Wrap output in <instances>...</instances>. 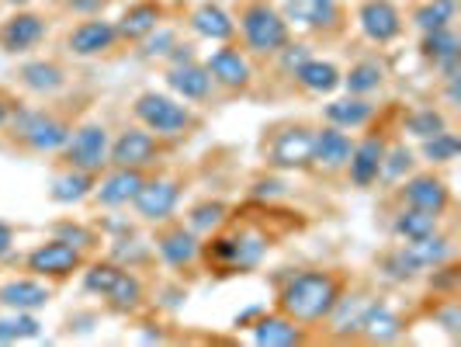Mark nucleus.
<instances>
[{
	"label": "nucleus",
	"instance_id": "obj_24",
	"mask_svg": "<svg viewBox=\"0 0 461 347\" xmlns=\"http://www.w3.org/2000/svg\"><path fill=\"white\" fill-rule=\"evenodd\" d=\"M247 330L254 333V344L260 347H299L312 341V330L309 326L295 324L292 316H285L277 309L275 313H260Z\"/></svg>",
	"mask_w": 461,
	"mask_h": 347
},
{
	"label": "nucleus",
	"instance_id": "obj_48",
	"mask_svg": "<svg viewBox=\"0 0 461 347\" xmlns=\"http://www.w3.org/2000/svg\"><path fill=\"white\" fill-rule=\"evenodd\" d=\"M56 236H59V240H69L73 247H80V251H87V254H91L94 243H97V233L87 230V226H77V223H59V226H56Z\"/></svg>",
	"mask_w": 461,
	"mask_h": 347
},
{
	"label": "nucleus",
	"instance_id": "obj_7",
	"mask_svg": "<svg viewBox=\"0 0 461 347\" xmlns=\"http://www.w3.org/2000/svg\"><path fill=\"white\" fill-rule=\"evenodd\" d=\"M232 18H236V35L243 39V49L257 59H271L292 39V28L285 22L281 7H275L271 0H240Z\"/></svg>",
	"mask_w": 461,
	"mask_h": 347
},
{
	"label": "nucleus",
	"instance_id": "obj_30",
	"mask_svg": "<svg viewBox=\"0 0 461 347\" xmlns=\"http://www.w3.org/2000/svg\"><path fill=\"white\" fill-rule=\"evenodd\" d=\"M18 84L35 97H56L69 87V73L56 59H28L18 67Z\"/></svg>",
	"mask_w": 461,
	"mask_h": 347
},
{
	"label": "nucleus",
	"instance_id": "obj_45",
	"mask_svg": "<svg viewBox=\"0 0 461 347\" xmlns=\"http://www.w3.org/2000/svg\"><path fill=\"white\" fill-rule=\"evenodd\" d=\"M139 46H142V56H146V59H167V52L177 46V32L160 24V28H153Z\"/></svg>",
	"mask_w": 461,
	"mask_h": 347
},
{
	"label": "nucleus",
	"instance_id": "obj_1",
	"mask_svg": "<svg viewBox=\"0 0 461 347\" xmlns=\"http://www.w3.org/2000/svg\"><path fill=\"white\" fill-rule=\"evenodd\" d=\"M347 278L333 268H295L275 285V309L292 316L295 324L320 330L330 309L344 296Z\"/></svg>",
	"mask_w": 461,
	"mask_h": 347
},
{
	"label": "nucleus",
	"instance_id": "obj_4",
	"mask_svg": "<svg viewBox=\"0 0 461 347\" xmlns=\"http://www.w3.org/2000/svg\"><path fill=\"white\" fill-rule=\"evenodd\" d=\"M80 285H84L87 296H97V299L104 302V309L115 313V316H136V313L146 309V285H142V278L132 268L112 260V257L87 260L84 271H80Z\"/></svg>",
	"mask_w": 461,
	"mask_h": 347
},
{
	"label": "nucleus",
	"instance_id": "obj_41",
	"mask_svg": "<svg viewBox=\"0 0 461 347\" xmlns=\"http://www.w3.org/2000/svg\"><path fill=\"white\" fill-rule=\"evenodd\" d=\"M458 18V4H447V0H420L413 11H410V22L420 32H438V28H451Z\"/></svg>",
	"mask_w": 461,
	"mask_h": 347
},
{
	"label": "nucleus",
	"instance_id": "obj_18",
	"mask_svg": "<svg viewBox=\"0 0 461 347\" xmlns=\"http://www.w3.org/2000/svg\"><path fill=\"white\" fill-rule=\"evenodd\" d=\"M49 35V22L42 14L28 11V7H14V14H7L0 22V49L7 56H24L32 49H39Z\"/></svg>",
	"mask_w": 461,
	"mask_h": 347
},
{
	"label": "nucleus",
	"instance_id": "obj_26",
	"mask_svg": "<svg viewBox=\"0 0 461 347\" xmlns=\"http://www.w3.org/2000/svg\"><path fill=\"white\" fill-rule=\"evenodd\" d=\"M163 80H167L170 94L181 97V101H187V105H205V101L215 97V84H212V77H208L205 63H198V59L177 63V67H167Z\"/></svg>",
	"mask_w": 461,
	"mask_h": 347
},
{
	"label": "nucleus",
	"instance_id": "obj_34",
	"mask_svg": "<svg viewBox=\"0 0 461 347\" xmlns=\"http://www.w3.org/2000/svg\"><path fill=\"white\" fill-rule=\"evenodd\" d=\"M375 264H378V278H385V281H393V285H413V281L423 278L420 264L413 260L410 247H406L402 240H395L393 247H385Z\"/></svg>",
	"mask_w": 461,
	"mask_h": 347
},
{
	"label": "nucleus",
	"instance_id": "obj_8",
	"mask_svg": "<svg viewBox=\"0 0 461 347\" xmlns=\"http://www.w3.org/2000/svg\"><path fill=\"white\" fill-rule=\"evenodd\" d=\"M149 247L160 257L163 268L174 275H191L202 268V236L187 230L185 219H167L160 226H153Z\"/></svg>",
	"mask_w": 461,
	"mask_h": 347
},
{
	"label": "nucleus",
	"instance_id": "obj_52",
	"mask_svg": "<svg viewBox=\"0 0 461 347\" xmlns=\"http://www.w3.org/2000/svg\"><path fill=\"white\" fill-rule=\"evenodd\" d=\"M194 59V46L191 42H177V46L167 52V67H177V63H191Z\"/></svg>",
	"mask_w": 461,
	"mask_h": 347
},
{
	"label": "nucleus",
	"instance_id": "obj_2",
	"mask_svg": "<svg viewBox=\"0 0 461 347\" xmlns=\"http://www.w3.org/2000/svg\"><path fill=\"white\" fill-rule=\"evenodd\" d=\"M275 236L264 233L260 226H232L230 223L222 230L208 233V240H202V268L215 278H236L250 275L264 264V257L271 254Z\"/></svg>",
	"mask_w": 461,
	"mask_h": 347
},
{
	"label": "nucleus",
	"instance_id": "obj_6",
	"mask_svg": "<svg viewBox=\"0 0 461 347\" xmlns=\"http://www.w3.org/2000/svg\"><path fill=\"white\" fill-rule=\"evenodd\" d=\"M312 136L316 125L309 122H275L264 129L260 139V160L275 174H312Z\"/></svg>",
	"mask_w": 461,
	"mask_h": 347
},
{
	"label": "nucleus",
	"instance_id": "obj_50",
	"mask_svg": "<svg viewBox=\"0 0 461 347\" xmlns=\"http://www.w3.org/2000/svg\"><path fill=\"white\" fill-rule=\"evenodd\" d=\"M22 101H18V94L11 91V87H0V132L7 129V122L14 115V108H18Z\"/></svg>",
	"mask_w": 461,
	"mask_h": 347
},
{
	"label": "nucleus",
	"instance_id": "obj_9",
	"mask_svg": "<svg viewBox=\"0 0 461 347\" xmlns=\"http://www.w3.org/2000/svg\"><path fill=\"white\" fill-rule=\"evenodd\" d=\"M87 260H91V254H87V251L73 247L69 240L49 236V240L35 243V247L24 254L22 264H24V275H35V278H42V281L59 285V281H69V278L80 275Z\"/></svg>",
	"mask_w": 461,
	"mask_h": 347
},
{
	"label": "nucleus",
	"instance_id": "obj_28",
	"mask_svg": "<svg viewBox=\"0 0 461 347\" xmlns=\"http://www.w3.org/2000/svg\"><path fill=\"white\" fill-rule=\"evenodd\" d=\"M52 302V281H42L35 275L7 278L0 281V306L18 309V313H39Z\"/></svg>",
	"mask_w": 461,
	"mask_h": 347
},
{
	"label": "nucleus",
	"instance_id": "obj_49",
	"mask_svg": "<svg viewBox=\"0 0 461 347\" xmlns=\"http://www.w3.org/2000/svg\"><path fill=\"white\" fill-rule=\"evenodd\" d=\"M112 0H63V7H67L69 14H80V18H94V14H104V7H108Z\"/></svg>",
	"mask_w": 461,
	"mask_h": 347
},
{
	"label": "nucleus",
	"instance_id": "obj_22",
	"mask_svg": "<svg viewBox=\"0 0 461 347\" xmlns=\"http://www.w3.org/2000/svg\"><path fill=\"white\" fill-rule=\"evenodd\" d=\"M350 150H354V136L337 129V125H316V136H312V174H323V178H337L344 174L347 160H350Z\"/></svg>",
	"mask_w": 461,
	"mask_h": 347
},
{
	"label": "nucleus",
	"instance_id": "obj_43",
	"mask_svg": "<svg viewBox=\"0 0 461 347\" xmlns=\"http://www.w3.org/2000/svg\"><path fill=\"white\" fill-rule=\"evenodd\" d=\"M42 333V320L35 313H18L7 309V316H0V344H22V341H35Z\"/></svg>",
	"mask_w": 461,
	"mask_h": 347
},
{
	"label": "nucleus",
	"instance_id": "obj_14",
	"mask_svg": "<svg viewBox=\"0 0 461 347\" xmlns=\"http://www.w3.org/2000/svg\"><path fill=\"white\" fill-rule=\"evenodd\" d=\"M202 63H205L215 91L247 94L254 87V59H250L247 49L236 46V42H219V49H212Z\"/></svg>",
	"mask_w": 461,
	"mask_h": 347
},
{
	"label": "nucleus",
	"instance_id": "obj_15",
	"mask_svg": "<svg viewBox=\"0 0 461 347\" xmlns=\"http://www.w3.org/2000/svg\"><path fill=\"white\" fill-rule=\"evenodd\" d=\"M281 14H285L288 28H302L309 35H337L344 28L340 0H285Z\"/></svg>",
	"mask_w": 461,
	"mask_h": 347
},
{
	"label": "nucleus",
	"instance_id": "obj_12",
	"mask_svg": "<svg viewBox=\"0 0 461 347\" xmlns=\"http://www.w3.org/2000/svg\"><path fill=\"white\" fill-rule=\"evenodd\" d=\"M170 153V142H163L160 136H153L142 125H125L118 136H112V153H108V167H132V170H157L163 157Z\"/></svg>",
	"mask_w": 461,
	"mask_h": 347
},
{
	"label": "nucleus",
	"instance_id": "obj_54",
	"mask_svg": "<svg viewBox=\"0 0 461 347\" xmlns=\"http://www.w3.org/2000/svg\"><path fill=\"white\" fill-rule=\"evenodd\" d=\"M447 4H458V0H447Z\"/></svg>",
	"mask_w": 461,
	"mask_h": 347
},
{
	"label": "nucleus",
	"instance_id": "obj_27",
	"mask_svg": "<svg viewBox=\"0 0 461 347\" xmlns=\"http://www.w3.org/2000/svg\"><path fill=\"white\" fill-rule=\"evenodd\" d=\"M402 337H406V316L395 309L393 302H371V309L361 320V330H357V341H365V344H395Z\"/></svg>",
	"mask_w": 461,
	"mask_h": 347
},
{
	"label": "nucleus",
	"instance_id": "obj_3",
	"mask_svg": "<svg viewBox=\"0 0 461 347\" xmlns=\"http://www.w3.org/2000/svg\"><path fill=\"white\" fill-rule=\"evenodd\" d=\"M69 132H73V122L67 115H59L56 108L18 105L0 136L7 139L11 150H18L24 157H56L69 139Z\"/></svg>",
	"mask_w": 461,
	"mask_h": 347
},
{
	"label": "nucleus",
	"instance_id": "obj_21",
	"mask_svg": "<svg viewBox=\"0 0 461 347\" xmlns=\"http://www.w3.org/2000/svg\"><path fill=\"white\" fill-rule=\"evenodd\" d=\"M378 299L368 288H344V296L337 299V306L330 309L323 330L333 337V341H357V330H361V320L371 309V302Z\"/></svg>",
	"mask_w": 461,
	"mask_h": 347
},
{
	"label": "nucleus",
	"instance_id": "obj_11",
	"mask_svg": "<svg viewBox=\"0 0 461 347\" xmlns=\"http://www.w3.org/2000/svg\"><path fill=\"white\" fill-rule=\"evenodd\" d=\"M181 198H185V185L177 178L149 170L142 187L136 191V198H132V215L146 226H160L167 219H177Z\"/></svg>",
	"mask_w": 461,
	"mask_h": 347
},
{
	"label": "nucleus",
	"instance_id": "obj_31",
	"mask_svg": "<svg viewBox=\"0 0 461 347\" xmlns=\"http://www.w3.org/2000/svg\"><path fill=\"white\" fill-rule=\"evenodd\" d=\"M163 18H167V4L163 0H136L122 11V18L115 22L118 28V39L122 42H142L153 28H160Z\"/></svg>",
	"mask_w": 461,
	"mask_h": 347
},
{
	"label": "nucleus",
	"instance_id": "obj_40",
	"mask_svg": "<svg viewBox=\"0 0 461 347\" xmlns=\"http://www.w3.org/2000/svg\"><path fill=\"white\" fill-rule=\"evenodd\" d=\"M416 167H420V160H416V150H410L406 142H389V146H385V157H382V174H378V185L395 187L399 181H406Z\"/></svg>",
	"mask_w": 461,
	"mask_h": 347
},
{
	"label": "nucleus",
	"instance_id": "obj_42",
	"mask_svg": "<svg viewBox=\"0 0 461 347\" xmlns=\"http://www.w3.org/2000/svg\"><path fill=\"white\" fill-rule=\"evenodd\" d=\"M458 153H461V136L455 129H444L438 136L420 142V160L430 163V167H447V163L458 160Z\"/></svg>",
	"mask_w": 461,
	"mask_h": 347
},
{
	"label": "nucleus",
	"instance_id": "obj_36",
	"mask_svg": "<svg viewBox=\"0 0 461 347\" xmlns=\"http://www.w3.org/2000/svg\"><path fill=\"white\" fill-rule=\"evenodd\" d=\"M94 181H97V174L63 167V170L52 178V185H49V198H52L56 205H80V202H87V198H91Z\"/></svg>",
	"mask_w": 461,
	"mask_h": 347
},
{
	"label": "nucleus",
	"instance_id": "obj_5",
	"mask_svg": "<svg viewBox=\"0 0 461 347\" xmlns=\"http://www.w3.org/2000/svg\"><path fill=\"white\" fill-rule=\"evenodd\" d=\"M132 118H136L142 129H149L153 136H160L163 142L177 146L191 139L198 129H202V115L181 101L174 94H163V91H142L132 101Z\"/></svg>",
	"mask_w": 461,
	"mask_h": 347
},
{
	"label": "nucleus",
	"instance_id": "obj_47",
	"mask_svg": "<svg viewBox=\"0 0 461 347\" xmlns=\"http://www.w3.org/2000/svg\"><path fill=\"white\" fill-rule=\"evenodd\" d=\"M309 56H312V46H309V42H292V39H288V42L277 49L271 59L277 63L281 73H288V77H292V73H295Z\"/></svg>",
	"mask_w": 461,
	"mask_h": 347
},
{
	"label": "nucleus",
	"instance_id": "obj_17",
	"mask_svg": "<svg viewBox=\"0 0 461 347\" xmlns=\"http://www.w3.org/2000/svg\"><path fill=\"white\" fill-rule=\"evenodd\" d=\"M357 28L375 46H389L402 35L406 18L395 0H357Z\"/></svg>",
	"mask_w": 461,
	"mask_h": 347
},
{
	"label": "nucleus",
	"instance_id": "obj_32",
	"mask_svg": "<svg viewBox=\"0 0 461 347\" xmlns=\"http://www.w3.org/2000/svg\"><path fill=\"white\" fill-rule=\"evenodd\" d=\"M340 77H344V69L337 67V63H330V59H316V56H309V59L292 73L295 87L305 91V94H312V97H326V94H333L337 87H340Z\"/></svg>",
	"mask_w": 461,
	"mask_h": 347
},
{
	"label": "nucleus",
	"instance_id": "obj_10",
	"mask_svg": "<svg viewBox=\"0 0 461 347\" xmlns=\"http://www.w3.org/2000/svg\"><path fill=\"white\" fill-rule=\"evenodd\" d=\"M108 153H112V129L104 122H77L63 150L56 153L63 167L73 170H87V174H101L108 167Z\"/></svg>",
	"mask_w": 461,
	"mask_h": 347
},
{
	"label": "nucleus",
	"instance_id": "obj_38",
	"mask_svg": "<svg viewBox=\"0 0 461 347\" xmlns=\"http://www.w3.org/2000/svg\"><path fill=\"white\" fill-rule=\"evenodd\" d=\"M230 219H232L230 202H222V198H202V202H194V205L187 208L185 226H187V230H194L202 240H205L208 233L222 230Z\"/></svg>",
	"mask_w": 461,
	"mask_h": 347
},
{
	"label": "nucleus",
	"instance_id": "obj_25",
	"mask_svg": "<svg viewBox=\"0 0 461 347\" xmlns=\"http://www.w3.org/2000/svg\"><path fill=\"white\" fill-rule=\"evenodd\" d=\"M187 28H191L198 39L215 42V46L236 39V18H232L230 7L219 4V0H202V4H194L191 14H187Z\"/></svg>",
	"mask_w": 461,
	"mask_h": 347
},
{
	"label": "nucleus",
	"instance_id": "obj_19",
	"mask_svg": "<svg viewBox=\"0 0 461 347\" xmlns=\"http://www.w3.org/2000/svg\"><path fill=\"white\" fill-rule=\"evenodd\" d=\"M146 174L142 170H132V167H104L94 181V205L108 208V212H118V208H129L136 191L142 187Z\"/></svg>",
	"mask_w": 461,
	"mask_h": 347
},
{
	"label": "nucleus",
	"instance_id": "obj_44",
	"mask_svg": "<svg viewBox=\"0 0 461 347\" xmlns=\"http://www.w3.org/2000/svg\"><path fill=\"white\" fill-rule=\"evenodd\" d=\"M434 324L447 330V337H458L461 333V306L458 296H434V309H430Z\"/></svg>",
	"mask_w": 461,
	"mask_h": 347
},
{
	"label": "nucleus",
	"instance_id": "obj_29",
	"mask_svg": "<svg viewBox=\"0 0 461 347\" xmlns=\"http://www.w3.org/2000/svg\"><path fill=\"white\" fill-rule=\"evenodd\" d=\"M375 118H378V105L361 94H344V97H333L323 105V122L344 129V132H361Z\"/></svg>",
	"mask_w": 461,
	"mask_h": 347
},
{
	"label": "nucleus",
	"instance_id": "obj_16",
	"mask_svg": "<svg viewBox=\"0 0 461 347\" xmlns=\"http://www.w3.org/2000/svg\"><path fill=\"white\" fill-rule=\"evenodd\" d=\"M385 146H389V136L382 129H371V125H368V136L354 139V150H350V160H347L344 174L357 191H368V187L378 185Z\"/></svg>",
	"mask_w": 461,
	"mask_h": 347
},
{
	"label": "nucleus",
	"instance_id": "obj_13",
	"mask_svg": "<svg viewBox=\"0 0 461 347\" xmlns=\"http://www.w3.org/2000/svg\"><path fill=\"white\" fill-rule=\"evenodd\" d=\"M395 205H413L423 208V212H434V215H447L451 205H455V195H451V185L438 174V167L430 170H420L416 167L406 181H399L393 187Z\"/></svg>",
	"mask_w": 461,
	"mask_h": 347
},
{
	"label": "nucleus",
	"instance_id": "obj_35",
	"mask_svg": "<svg viewBox=\"0 0 461 347\" xmlns=\"http://www.w3.org/2000/svg\"><path fill=\"white\" fill-rule=\"evenodd\" d=\"M440 219H444V215L423 212V208L395 205L389 233H393L395 240H423V236H434V233L440 230Z\"/></svg>",
	"mask_w": 461,
	"mask_h": 347
},
{
	"label": "nucleus",
	"instance_id": "obj_39",
	"mask_svg": "<svg viewBox=\"0 0 461 347\" xmlns=\"http://www.w3.org/2000/svg\"><path fill=\"white\" fill-rule=\"evenodd\" d=\"M444 129H451V122H447V115L440 112L438 105H416V108H410V112L402 115V132L413 136L416 142L438 136Z\"/></svg>",
	"mask_w": 461,
	"mask_h": 347
},
{
	"label": "nucleus",
	"instance_id": "obj_53",
	"mask_svg": "<svg viewBox=\"0 0 461 347\" xmlns=\"http://www.w3.org/2000/svg\"><path fill=\"white\" fill-rule=\"evenodd\" d=\"M7 4H11V7H28L32 0H7Z\"/></svg>",
	"mask_w": 461,
	"mask_h": 347
},
{
	"label": "nucleus",
	"instance_id": "obj_51",
	"mask_svg": "<svg viewBox=\"0 0 461 347\" xmlns=\"http://www.w3.org/2000/svg\"><path fill=\"white\" fill-rule=\"evenodd\" d=\"M14 247H18V230L0 219V260H7V257L14 254Z\"/></svg>",
	"mask_w": 461,
	"mask_h": 347
},
{
	"label": "nucleus",
	"instance_id": "obj_37",
	"mask_svg": "<svg viewBox=\"0 0 461 347\" xmlns=\"http://www.w3.org/2000/svg\"><path fill=\"white\" fill-rule=\"evenodd\" d=\"M406 247H410V254L413 260L420 264V271L427 275V271H434L440 264H447V260H455V240L447 236V233H434V236H423V240H402Z\"/></svg>",
	"mask_w": 461,
	"mask_h": 347
},
{
	"label": "nucleus",
	"instance_id": "obj_20",
	"mask_svg": "<svg viewBox=\"0 0 461 347\" xmlns=\"http://www.w3.org/2000/svg\"><path fill=\"white\" fill-rule=\"evenodd\" d=\"M122 39H118L115 22L94 14V18H84L80 24H73L67 32V52L77 56V59H97L104 52H112Z\"/></svg>",
	"mask_w": 461,
	"mask_h": 347
},
{
	"label": "nucleus",
	"instance_id": "obj_23",
	"mask_svg": "<svg viewBox=\"0 0 461 347\" xmlns=\"http://www.w3.org/2000/svg\"><path fill=\"white\" fill-rule=\"evenodd\" d=\"M420 56L440 73V80H455L461 77V39L451 28H438V32H423L420 39Z\"/></svg>",
	"mask_w": 461,
	"mask_h": 347
},
{
	"label": "nucleus",
	"instance_id": "obj_33",
	"mask_svg": "<svg viewBox=\"0 0 461 347\" xmlns=\"http://www.w3.org/2000/svg\"><path fill=\"white\" fill-rule=\"evenodd\" d=\"M385 80H389V69L385 63L378 59V56H361L357 63H350L344 69V77H340V87L347 94H361V97H371V94H378L385 87Z\"/></svg>",
	"mask_w": 461,
	"mask_h": 347
},
{
	"label": "nucleus",
	"instance_id": "obj_46",
	"mask_svg": "<svg viewBox=\"0 0 461 347\" xmlns=\"http://www.w3.org/2000/svg\"><path fill=\"white\" fill-rule=\"evenodd\" d=\"M149 254H153V247L142 240H115V247H112V260L132 268V271H139V264L149 260Z\"/></svg>",
	"mask_w": 461,
	"mask_h": 347
}]
</instances>
